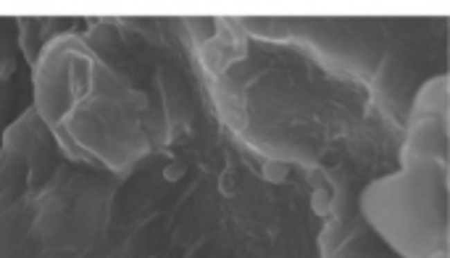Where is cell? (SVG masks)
I'll return each mask as SVG.
<instances>
[{
    "label": "cell",
    "instance_id": "cell-1",
    "mask_svg": "<svg viewBox=\"0 0 450 258\" xmlns=\"http://www.w3.org/2000/svg\"><path fill=\"white\" fill-rule=\"evenodd\" d=\"M287 171L290 169L285 166V164H279V161H269L264 166V177L269 182H285L287 180Z\"/></svg>",
    "mask_w": 450,
    "mask_h": 258
},
{
    "label": "cell",
    "instance_id": "cell-2",
    "mask_svg": "<svg viewBox=\"0 0 450 258\" xmlns=\"http://www.w3.org/2000/svg\"><path fill=\"white\" fill-rule=\"evenodd\" d=\"M185 174H187V166L185 164H169V166L163 169V180L166 182H182L185 180Z\"/></svg>",
    "mask_w": 450,
    "mask_h": 258
},
{
    "label": "cell",
    "instance_id": "cell-3",
    "mask_svg": "<svg viewBox=\"0 0 450 258\" xmlns=\"http://www.w3.org/2000/svg\"><path fill=\"white\" fill-rule=\"evenodd\" d=\"M219 190L224 195H235V190H237L235 177H232V174H222V177H219Z\"/></svg>",
    "mask_w": 450,
    "mask_h": 258
},
{
    "label": "cell",
    "instance_id": "cell-4",
    "mask_svg": "<svg viewBox=\"0 0 450 258\" xmlns=\"http://www.w3.org/2000/svg\"><path fill=\"white\" fill-rule=\"evenodd\" d=\"M314 208H316L318 214H324V211L330 208V195L324 193V190H318V193L314 195Z\"/></svg>",
    "mask_w": 450,
    "mask_h": 258
},
{
    "label": "cell",
    "instance_id": "cell-5",
    "mask_svg": "<svg viewBox=\"0 0 450 258\" xmlns=\"http://www.w3.org/2000/svg\"><path fill=\"white\" fill-rule=\"evenodd\" d=\"M147 258H159V256H147Z\"/></svg>",
    "mask_w": 450,
    "mask_h": 258
}]
</instances>
